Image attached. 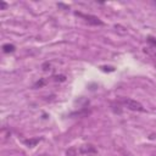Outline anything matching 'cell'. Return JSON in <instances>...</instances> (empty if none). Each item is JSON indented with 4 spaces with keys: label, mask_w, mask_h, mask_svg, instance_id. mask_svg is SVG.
<instances>
[{
    "label": "cell",
    "mask_w": 156,
    "mask_h": 156,
    "mask_svg": "<svg viewBox=\"0 0 156 156\" xmlns=\"http://www.w3.org/2000/svg\"><path fill=\"white\" fill-rule=\"evenodd\" d=\"M54 80H56V82H63V80H66V78H65V76H55L54 77Z\"/></svg>",
    "instance_id": "8992f818"
},
{
    "label": "cell",
    "mask_w": 156,
    "mask_h": 156,
    "mask_svg": "<svg viewBox=\"0 0 156 156\" xmlns=\"http://www.w3.org/2000/svg\"><path fill=\"white\" fill-rule=\"evenodd\" d=\"M119 102H121L124 107H127L128 110H130V111H138V112H144V111H145L144 106H143L139 101H136V100L128 99V98H122V99L119 100Z\"/></svg>",
    "instance_id": "7a4b0ae2"
},
{
    "label": "cell",
    "mask_w": 156,
    "mask_h": 156,
    "mask_svg": "<svg viewBox=\"0 0 156 156\" xmlns=\"http://www.w3.org/2000/svg\"><path fill=\"white\" fill-rule=\"evenodd\" d=\"M15 45H12V44H4L2 45V51L5 52V54H10V52H13L15 51Z\"/></svg>",
    "instance_id": "5b68a950"
},
{
    "label": "cell",
    "mask_w": 156,
    "mask_h": 156,
    "mask_svg": "<svg viewBox=\"0 0 156 156\" xmlns=\"http://www.w3.org/2000/svg\"><path fill=\"white\" fill-rule=\"evenodd\" d=\"M0 6H1V10H5V9L7 7V4L4 2V1H1V2H0Z\"/></svg>",
    "instance_id": "ba28073f"
},
{
    "label": "cell",
    "mask_w": 156,
    "mask_h": 156,
    "mask_svg": "<svg viewBox=\"0 0 156 156\" xmlns=\"http://www.w3.org/2000/svg\"><path fill=\"white\" fill-rule=\"evenodd\" d=\"M96 149L90 145V144H85V145H80L78 147H71L69 150H67V155L68 156H77V155H90V154H95Z\"/></svg>",
    "instance_id": "6da1fadb"
},
{
    "label": "cell",
    "mask_w": 156,
    "mask_h": 156,
    "mask_svg": "<svg viewBox=\"0 0 156 156\" xmlns=\"http://www.w3.org/2000/svg\"><path fill=\"white\" fill-rule=\"evenodd\" d=\"M74 13H76V16H79V17L84 18L89 24H93V26H102V24H104V22H102L99 17H96V16H93V15H84V13H82V12H74Z\"/></svg>",
    "instance_id": "3957f363"
},
{
    "label": "cell",
    "mask_w": 156,
    "mask_h": 156,
    "mask_svg": "<svg viewBox=\"0 0 156 156\" xmlns=\"http://www.w3.org/2000/svg\"><path fill=\"white\" fill-rule=\"evenodd\" d=\"M147 43H150V44H152L154 46H156V39L152 38V37H147Z\"/></svg>",
    "instance_id": "52a82bcc"
},
{
    "label": "cell",
    "mask_w": 156,
    "mask_h": 156,
    "mask_svg": "<svg viewBox=\"0 0 156 156\" xmlns=\"http://www.w3.org/2000/svg\"><path fill=\"white\" fill-rule=\"evenodd\" d=\"M40 140H41V138H35V139H27V140H23V143H24L28 147H33V146H35Z\"/></svg>",
    "instance_id": "277c9868"
}]
</instances>
